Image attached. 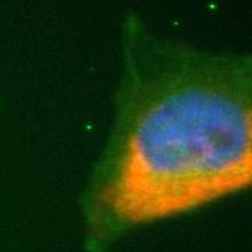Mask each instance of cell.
<instances>
[{"mask_svg": "<svg viewBox=\"0 0 252 252\" xmlns=\"http://www.w3.org/2000/svg\"><path fill=\"white\" fill-rule=\"evenodd\" d=\"M115 115L84 196L89 244L245 190L252 60L164 39L127 13Z\"/></svg>", "mask_w": 252, "mask_h": 252, "instance_id": "obj_1", "label": "cell"}]
</instances>
